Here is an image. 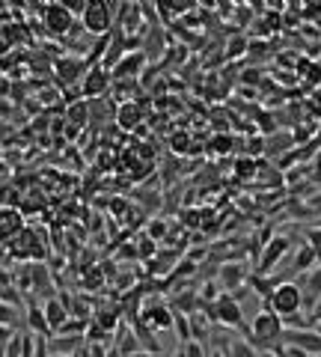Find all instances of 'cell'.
Returning <instances> with one entry per match:
<instances>
[{"label":"cell","mask_w":321,"mask_h":357,"mask_svg":"<svg viewBox=\"0 0 321 357\" xmlns=\"http://www.w3.org/2000/svg\"><path fill=\"white\" fill-rule=\"evenodd\" d=\"M283 331H286L283 319H279L277 313H270L268 306H262V310L256 313L253 324H250V340L247 342L253 345V349H259V354L262 351H277L279 342H283Z\"/></svg>","instance_id":"cell-1"},{"label":"cell","mask_w":321,"mask_h":357,"mask_svg":"<svg viewBox=\"0 0 321 357\" xmlns=\"http://www.w3.org/2000/svg\"><path fill=\"white\" fill-rule=\"evenodd\" d=\"M265 306L270 313H277L279 319H295L304 306V289L292 280H283L274 286V292L265 298Z\"/></svg>","instance_id":"cell-2"},{"label":"cell","mask_w":321,"mask_h":357,"mask_svg":"<svg viewBox=\"0 0 321 357\" xmlns=\"http://www.w3.org/2000/svg\"><path fill=\"white\" fill-rule=\"evenodd\" d=\"M208 319L212 322H220L226 327H244V313H241V301L235 295H220L217 301L208 306Z\"/></svg>","instance_id":"cell-3"},{"label":"cell","mask_w":321,"mask_h":357,"mask_svg":"<svg viewBox=\"0 0 321 357\" xmlns=\"http://www.w3.org/2000/svg\"><path fill=\"white\" fill-rule=\"evenodd\" d=\"M80 21H84V30L86 33H107L110 30V21H113V6L110 3H102V0H98V3H86L84 6V12H80Z\"/></svg>","instance_id":"cell-4"},{"label":"cell","mask_w":321,"mask_h":357,"mask_svg":"<svg viewBox=\"0 0 321 357\" xmlns=\"http://www.w3.org/2000/svg\"><path fill=\"white\" fill-rule=\"evenodd\" d=\"M288 247H292V238H286V235H274L270 241H265V250H262V256H259L256 274L259 277H268L277 268V262L288 253Z\"/></svg>","instance_id":"cell-5"},{"label":"cell","mask_w":321,"mask_h":357,"mask_svg":"<svg viewBox=\"0 0 321 357\" xmlns=\"http://www.w3.org/2000/svg\"><path fill=\"white\" fill-rule=\"evenodd\" d=\"M283 345H297V349H304L309 357L321 354V336L313 331V327H286Z\"/></svg>","instance_id":"cell-6"},{"label":"cell","mask_w":321,"mask_h":357,"mask_svg":"<svg viewBox=\"0 0 321 357\" xmlns=\"http://www.w3.org/2000/svg\"><path fill=\"white\" fill-rule=\"evenodd\" d=\"M42 310H45V322H48V331H51V333L63 331V324L68 322V315H72L68 301H63V298H48Z\"/></svg>","instance_id":"cell-7"},{"label":"cell","mask_w":321,"mask_h":357,"mask_svg":"<svg viewBox=\"0 0 321 357\" xmlns=\"http://www.w3.org/2000/svg\"><path fill=\"white\" fill-rule=\"evenodd\" d=\"M173 322H176V313L169 310L167 304H152L143 310V315H140V324H149L152 331H169Z\"/></svg>","instance_id":"cell-8"},{"label":"cell","mask_w":321,"mask_h":357,"mask_svg":"<svg viewBox=\"0 0 321 357\" xmlns=\"http://www.w3.org/2000/svg\"><path fill=\"white\" fill-rule=\"evenodd\" d=\"M42 15H45V24L51 27L54 33H66V30L75 24V12L66 3H48Z\"/></svg>","instance_id":"cell-9"},{"label":"cell","mask_w":321,"mask_h":357,"mask_svg":"<svg viewBox=\"0 0 321 357\" xmlns=\"http://www.w3.org/2000/svg\"><path fill=\"white\" fill-rule=\"evenodd\" d=\"M107 86H110V75H107V68L104 66H93L89 72H84V95L86 98H95V95H102L107 93Z\"/></svg>","instance_id":"cell-10"},{"label":"cell","mask_w":321,"mask_h":357,"mask_svg":"<svg viewBox=\"0 0 321 357\" xmlns=\"http://www.w3.org/2000/svg\"><path fill=\"white\" fill-rule=\"evenodd\" d=\"M217 277H220L223 289H241V286L247 283V268L241 262H226V265H220Z\"/></svg>","instance_id":"cell-11"},{"label":"cell","mask_w":321,"mask_h":357,"mask_svg":"<svg viewBox=\"0 0 321 357\" xmlns=\"http://www.w3.org/2000/svg\"><path fill=\"white\" fill-rule=\"evenodd\" d=\"M21 212H15V208H0V241H6V238H12L21 232Z\"/></svg>","instance_id":"cell-12"},{"label":"cell","mask_w":321,"mask_h":357,"mask_svg":"<svg viewBox=\"0 0 321 357\" xmlns=\"http://www.w3.org/2000/svg\"><path fill=\"white\" fill-rule=\"evenodd\" d=\"M318 304H321V265L315 271H309L306 286H304V306L306 310H315Z\"/></svg>","instance_id":"cell-13"},{"label":"cell","mask_w":321,"mask_h":357,"mask_svg":"<svg viewBox=\"0 0 321 357\" xmlns=\"http://www.w3.org/2000/svg\"><path fill=\"white\" fill-rule=\"evenodd\" d=\"M143 63H146V54L131 51V54H125V57L113 66V75H116V77H131V75H137L140 68H143Z\"/></svg>","instance_id":"cell-14"},{"label":"cell","mask_w":321,"mask_h":357,"mask_svg":"<svg viewBox=\"0 0 321 357\" xmlns=\"http://www.w3.org/2000/svg\"><path fill=\"white\" fill-rule=\"evenodd\" d=\"M77 349H84V336H51V351L54 354H68V357H75Z\"/></svg>","instance_id":"cell-15"},{"label":"cell","mask_w":321,"mask_h":357,"mask_svg":"<svg viewBox=\"0 0 321 357\" xmlns=\"http://www.w3.org/2000/svg\"><path fill=\"white\" fill-rule=\"evenodd\" d=\"M84 60H72V57H59L57 60V75L66 77V81H75L77 72H84Z\"/></svg>","instance_id":"cell-16"},{"label":"cell","mask_w":321,"mask_h":357,"mask_svg":"<svg viewBox=\"0 0 321 357\" xmlns=\"http://www.w3.org/2000/svg\"><path fill=\"white\" fill-rule=\"evenodd\" d=\"M27 324H30V331H33L36 336L42 333V336H51V331H48V322H45V310L42 306H30L27 310Z\"/></svg>","instance_id":"cell-17"},{"label":"cell","mask_w":321,"mask_h":357,"mask_svg":"<svg viewBox=\"0 0 321 357\" xmlns=\"http://www.w3.org/2000/svg\"><path fill=\"white\" fill-rule=\"evenodd\" d=\"M318 259V253L313 250L309 244H300V250H297V256H295V265H292V274H304V271H309V265H313Z\"/></svg>","instance_id":"cell-18"},{"label":"cell","mask_w":321,"mask_h":357,"mask_svg":"<svg viewBox=\"0 0 321 357\" xmlns=\"http://www.w3.org/2000/svg\"><path fill=\"white\" fill-rule=\"evenodd\" d=\"M95 324L102 327L104 333H110L113 327H119V310H98L95 313Z\"/></svg>","instance_id":"cell-19"},{"label":"cell","mask_w":321,"mask_h":357,"mask_svg":"<svg viewBox=\"0 0 321 357\" xmlns=\"http://www.w3.org/2000/svg\"><path fill=\"white\" fill-rule=\"evenodd\" d=\"M226 357H259V351L247 340H232V342H229Z\"/></svg>","instance_id":"cell-20"},{"label":"cell","mask_w":321,"mask_h":357,"mask_svg":"<svg viewBox=\"0 0 321 357\" xmlns=\"http://www.w3.org/2000/svg\"><path fill=\"white\" fill-rule=\"evenodd\" d=\"M173 331L178 333V340H182V342H190V340H194V333H190V319H187V315H182V313H176Z\"/></svg>","instance_id":"cell-21"},{"label":"cell","mask_w":321,"mask_h":357,"mask_svg":"<svg viewBox=\"0 0 321 357\" xmlns=\"http://www.w3.org/2000/svg\"><path fill=\"white\" fill-rule=\"evenodd\" d=\"M164 235H167V221L152 217V221H149V238H152V241H160Z\"/></svg>","instance_id":"cell-22"},{"label":"cell","mask_w":321,"mask_h":357,"mask_svg":"<svg viewBox=\"0 0 321 357\" xmlns=\"http://www.w3.org/2000/svg\"><path fill=\"white\" fill-rule=\"evenodd\" d=\"M182 349H185V357H208V354H205V345H203V342H196V340L185 342Z\"/></svg>","instance_id":"cell-23"},{"label":"cell","mask_w":321,"mask_h":357,"mask_svg":"<svg viewBox=\"0 0 321 357\" xmlns=\"http://www.w3.org/2000/svg\"><path fill=\"white\" fill-rule=\"evenodd\" d=\"M12 322H15V306H9L6 301H0V324L12 327Z\"/></svg>","instance_id":"cell-24"},{"label":"cell","mask_w":321,"mask_h":357,"mask_svg":"<svg viewBox=\"0 0 321 357\" xmlns=\"http://www.w3.org/2000/svg\"><path fill=\"white\" fill-rule=\"evenodd\" d=\"M134 247H137V256H143V259H146V256H152V253H155V241H152L149 235L140 238V244H134Z\"/></svg>","instance_id":"cell-25"},{"label":"cell","mask_w":321,"mask_h":357,"mask_svg":"<svg viewBox=\"0 0 321 357\" xmlns=\"http://www.w3.org/2000/svg\"><path fill=\"white\" fill-rule=\"evenodd\" d=\"M134 113H137V104H125L122 111H119V122H122L125 128H131V125H134V122H131Z\"/></svg>","instance_id":"cell-26"},{"label":"cell","mask_w":321,"mask_h":357,"mask_svg":"<svg viewBox=\"0 0 321 357\" xmlns=\"http://www.w3.org/2000/svg\"><path fill=\"white\" fill-rule=\"evenodd\" d=\"M12 327H6V324H0V357H3V351H6V345H9V340H12Z\"/></svg>","instance_id":"cell-27"},{"label":"cell","mask_w":321,"mask_h":357,"mask_svg":"<svg viewBox=\"0 0 321 357\" xmlns=\"http://www.w3.org/2000/svg\"><path fill=\"white\" fill-rule=\"evenodd\" d=\"M84 113H86L84 102H77L75 107H68V119H72V122H84Z\"/></svg>","instance_id":"cell-28"},{"label":"cell","mask_w":321,"mask_h":357,"mask_svg":"<svg viewBox=\"0 0 321 357\" xmlns=\"http://www.w3.org/2000/svg\"><path fill=\"white\" fill-rule=\"evenodd\" d=\"M309 247L318 253V259H321V230H313L309 232Z\"/></svg>","instance_id":"cell-29"},{"label":"cell","mask_w":321,"mask_h":357,"mask_svg":"<svg viewBox=\"0 0 321 357\" xmlns=\"http://www.w3.org/2000/svg\"><path fill=\"white\" fill-rule=\"evenodd\" d=\"M253 161H250V158H244V161H238V176H250V173H253Z\"/></svg>","instance_id":"cell-30"},{"label":"cell","mask_w":321,"mask_h":357,"mask_svg":"<svg viewBox=\"0 0 321 357\" xmlns=\"http://www.w3.org/2000/svg\"><path fill=\"white\" fill-rule=\"evenodd\" d=\"M244 39H235V42H229V54H244Z\"/></svg>","instance_id":"cell-31"},{"label":"cell","mask_w":321,"mask_h":357,"mask_svg":"<svg viewBox=\"0 0 321 357\" xmlns=\"http://www.w3.org/2000/svg\"><path fill=\"white\" fill-rule=\"evenodd\" d=\"M313 331L321 336V319H315V322H313Z\"/></svg>","instance_id":"cell-32"},{"label":"cell","mask_w":321,"mask_h":357,"mask_svg":"<svg viewBox=\"0 0 321 357\" xmlns=\"http://www.w3.org/2000/svg\"><path fill=\"white\" fill-rule=\"evenodd\" d=\"M169 357H185V349H178V351H173V354H169Z\"/></svg>","instance_id":"cell-33"},{"label":"cell","mask_w":321,"mask_h":357,"mask_svg":"<svg viewBox=\"0 0 321 357\" xmlns=\"http://www.w3.org/2000/svg\"><path fill=\"white\" fill-rule=\"evenodd\" d=\"M51 357H68V354H51Z\"/></svg>","instance_id":"cell-34"},{"label":"cell","mask_w":321,"mask_h":357,"mask_svg":"<svg viewBox=\"0 0 321 357\" xmlns=\"http://www.w3.org/2000/svg\"><path fill=\"white\" fill-rule=\"evenodd\" d=\"M313 357H321V354H313Z\"/></svg>","instance_id":"cell-35"}]
</instances>
